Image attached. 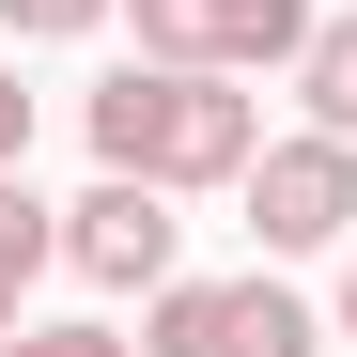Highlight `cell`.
Returning a JSON list of instances; mask_svg holds the SVG:
<instances>
[{
  "mask_svg": "<svg viewBox=\"0 0 357 357\" xmlns=\"http://www.w3.org/2000/svg\"><path fill=\"white\" fill-rule=\"evenodd\" d=\"M140 357H326V326L280 280H155L140 295Z\"/></svg>",
  "mask_w": 357,
  "mask_h": 357,
  "instance_id": "7a4b0ae2",
  "label": "cell"
},
{
  "mask_svg": "<svg viewBox=\"0 0 357 357\" xmlns=\"http://www.w3.org/2000/svg\"><path fill=\"white\" fill-rule=\"evenodd\" d=\"M233 202H249V233H264L280 264H311V249L357 233V140H342V125H295V140L249 155V187H233Z\"/></svg>",
  "mask_w": 357,
  "mask_h": 357,
  "instance_id": "3957f363",
  "label": "cell"
},
{
  "mask_svg": "<svg viewBox=\"0 0 357 357\" xmlns=\"http://www.w3.org/2000/svg\"><path fill=\"white\" fill-rule=\"evenodd\" d=\"M342 342H357V264H342Z\"/></svg>",
  "mask_w": 357,
  "mask_h": 357,
  "instance_id": "8fae6325",
  "label": "cell"
},
{
  "mask_svg": "<svg viewBox=\"0 0 357 357\" xmlns=\"http://www.w3.org/2000/svg\"><path fill=\"white\" fill-rule=\"evenodd\" d=\"M125 16H140L155 63H233V78H249V63H295V47L326 31L311 0H125Z\"/></svg>",
  "mask_w": 357,
  "mask_h": 357,
  "instance_id": "5b68a950",
  "label": "cell"
},
{
  "mask_svg": "<svg viewBox=\"0 0 357 357\" xmlns=\"http://www.w3.org/2000/svg\"><path fill=\"white\" fill-rule=\"evenodd\" d=\"M78 125H93V171H140V187H249V155H264V93H233V63H140L125 78H93L78 93Z\"/></svg>",
  "mask_w": 357,
  "mask_h": 357,
  "instance_id": "6da1fadb",
  "label": "cell"
},
{
  "mask_svg": "<svg viewBox=\"0 0 357 357\" xmlns=\"http://www.w3.org/2000/svg\"><path fill=\"white\" fill-rule=\"evenodd\" d=\"M295 109H311V125H342V140H357V16H326L311 47H295Z\"/></svg>",
  "mask_w": 357,
  "mask_h": 357,
  "instance_id": "8992f818",
  "label": "cell"
},
{
  "mask_svg": "<svg viewBox=\"0 0 357 357\" xmlns=\"http://www.w3.org/2000/svg\"><path fill=\"white\" fill-rule=\"evenodd\" d=\"M109 16H125V0H0L16 47H78V31H109Z\"/></svg>",
  "mask_w": 357,
  "mask_h": 357,
  "instance_id": "52a82bcc",
  "label": "cell"
},
{
  "mask_svg": "<svg viewBox=\"0 0 357 357\" xmlns=\"http://www.w3.org/2000/svg\"><path fill=\"white\" fill-rule=\"evenodd\" d=\"M16 155H31V93L0 78V171H16Z\"/></svg>",
  "mask_w": 357,
  "mask_h": 357,
  "instance_id": "9c48e42d",
  "label": "cell"
},
{
  "mask_svg": "<svg viewBox=\"0 0 357 357\" xmlns=\"http://www.w3.org/2000/svg\"><path fill=\"white\" fill-rule=\"evenodd\" d=\"M0 357H140V342H125V326H93V311H78V326H16V342H0Z\"/></svg>",
  "mask_w": 357,
  "mask_h": 357,
  "instance_id": "ba28073f",
  "label": "cell"
},
{
  "mask_svg": "<svg viewBox=\"0 0 357 357\" xmlns=\"http://www.w3.org/2000/svg\"><path fill=\"white\" fill-rule=\"evenodd\" d=\"M16 295H31V264H16V249H0V342H16V326H31V311H16Z\"/></svg>",
  "mask_w": 357,
  "mask_h": 357,
  "instance_id": "30bf717a",
  "label": "cell"
},
{
  "mask_svg": "<svg viewBox=\"0 0 357 357\" xmlns=\"http://www.w3.org/2000/svg\"><path fill=\"white\" fill-rule=\"evenodd\" d=\"M171 249H187V218H171V187H140V171H93V187L63 202V264H78L93 295H155V280H187Z\"/></svg>",
  "mask_w": 357,
  "mask_h": 357,
  "instance_id": "277c9868",
  "label": "cell"
}]
</instances>
